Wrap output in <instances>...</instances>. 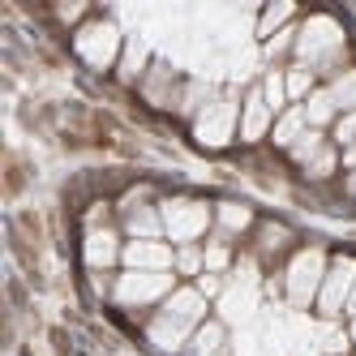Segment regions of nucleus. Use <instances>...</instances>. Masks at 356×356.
Returning <instances> with one entry per match:
<instances>
[{
    "label": "nucleus",
    "instance_id": "4be33fe9",
    "mask_svg": "<svg viewBox=\"0 0 356 356\" xmlns=\"http://www.w3.org/2000/svg\"><path fill=\"white\" fill-rule=\"evenodd\" d=\"M207 266H211V275H219V270L227 266V245H223V241H211V245H207Z\"/></svg>",
    "mask_w": 356,
    "mask_h": 356
},
{
    "label": "nucleus",
    "instance_id": "f3484780",
    "mask_svg": "<svg viewBox=\"0 0 356 356\" xmlns=\"http://www.w3.org/2000/svg\"><path fill=\"white\" fill-rule=\"evenodd\" d=\"M284 82H288V99L314 95V73H309V69H288V73H284Z\"/></svg>",
    "mask_w": 356,
    "mask_h": 356
},
{
    "label": "nucleus",
    "instance_id": "f257e3e1",
    "mask_svg": "<svg viewBox=\"0 0 356 356\" xmlns=\"http://www.w3.org/2000/svg\"><path fill=\"white\" fill-rule=\"evenodd\" d=\"M352 288H356V262H352V258H335V266H330V275L322 279V292H318L322 314L335 318L339 309H348Z\"/></svg>",
    "mask_w": 356,
    "mask_h": 356
},
{
    "label": "nucleus",
    "instance_id": "6e6552de",
    "mask_svg": "<svg viewBox=\"0 0 356 356\" xmlns=\"http://www.w3.org/2000/svg\"><path fill=\"white\" fill-rule=\"evenodd\" d=\"M305 129H309V120H305V108L292 104L288 112H279V120H275V129H270V134H275V146H288V150H292V146L300 142Z\"/></svg>",
    "mask_w": 356,
    "mask_h": 356
},
{
    "label": "nucleus",
    "instance_id": "7c9ffc66",
    "mask_svg": "<svg viewBox=\"0 0 356 356\" xmlns=\"http://www.w3.org/2000/svg\"><path fill=\"white\" fill-rule=\"evenodd\" d=\"M215 356H227V352H215Z\"/></svg>",
    "mask_w": 356,
    "mask_h": 356
},
{
    "label": "nucleus",
    "instance_id": "6ab92c4d",
    "mask_svg": "<svg viewBox=\"0 0 356 356\" xmlns=\"http://www.w3.org/2000/svg\"><path fill=\"white\" fill-rule=\"evenodd\" d=\"M330 95H335L339 108H352V112H356V73H343V78L330 86Z\"/></svg>",
    "mask_w": 356,
    "mask_h": 356
},
{
    "label": "nucleus",
    "instance_id": "ddd939ff",
    "mask_svg": "<svg viewBox=\"0 0 356 356\" xmlns=\"http://www.w3.org/2000/svg\"><path fill=\"white\" fill-rule=\"evenodd\" d=\"M322 150H326V138H322V129H305V134H300V142L288 150V155H292L296 163H305V168H309V163L322 155Z\"/></svg>",
    "mask_w": 356,
    "mask_h": 356
},
{
    "label": "nucleus",
    "instance_id": "9b49d317",
    "mask_svg": "<svg viewBox=\"0 0 356 356\" xmlns=\"http://www.w3.org/2000/svg\"><path fill=\"white\" fill-rule=\"evenodd\" d=\"M227 129H232V108L219 104V108H207V116L197 124V138L202 142H227Z\"/></svg>",
    "mask_w": 356,
    "mask_h": 356
},
{
    "label": "nucleus",
    "instance_id": "dca6fc26",
    "mask_svg": "<svg viewBox=\"0 0 356 356\" xmlns=\"http://www.w3.org/2000/svg\"><path fill=\"white\" fill-rule=\"evenodd\" d=\"M129 232H134L138 241H155V236L163 232V219H159L155 211H138V215H129Z\"/></svg>",
    "mask_w": 356,
    "mask_h": 356
},
{
    "label": "nucleus",
    "instance_id": "412c9836",
    "mask_svg": "<svg viewBox=\"0 0 356 356\" xmlns=\"http://www.w3.org/2000/svg\"><path fill=\"white\" fill-rule=\"evenodd\" d=\"M335 163H339V155H335V146H326L322 150V155L309 163V168H305V172H309V176H330V172H335Z\"/></svg>",
    "mask_w": 356,
    "mask_h": 356
},
{
    "label": "nucleus",
    "instance_id": "a878e982",
    "mask_svg": "<svg viewBox=\"0 0 356 356\" xmlns=\"http://www.w3.org/2000/svg\"><path fill=\"white\" fill-rule=\"evenodd\" d=\"M197 292H202V296H219V292H223V279H219V275H202V279H197Z\"/></svg>",
    "mask_w": 356,
    "mask_h": 356
},
{
    "label": "nucleus",
    "instance_id": "cd10ccee",
    "mask_svg": "<svg viewBox=\"0 0 356 356\" xmlns=\"http://www.w3.org/2000/svg\"><path fill=\"white\" fill-rule=\"evenodd\" d=\"M348 193H356V172H352V176H348Z\"/></svg>",
    "mask_w": 356,
    "mask_h": 356
},
{
    "label": "nucleus",
    "instance_id": "f8f14e48",
    "mask_svg": "<svg viewBox=\"0 0 356 356\" xmlns=\"http://www.w3.org/2000/svg\"><path fill=\"white\" fill-rule=\"evenodd\" d=\"M223 352V326L219 322H207V326H197V335H193V348L189 356H215Z\"/></svg>",
    "mask_w": 356,
    "mask_h": 356
},
{
    "label": "nucleus",
    "instance_id": "c85d7f7f",
    "mask_svg": "<svg viewBox=\"0 0 356 356\" xmlns=\"http://www.w3.org/2000/svg\"><path fill=\"white\" fill-rule=\"evenodd\" d=\"M348 314H356V288H352V300H348Z\"/></svg>",
    "mask_w": 356,
    "mask_h": 356
},
{
    "label": "nucleus",
    "instance_id": "423d86ee",
    "mask_svg": "<svg viewBox=\"0 0 356 356\" xmlns=\"http://www.w3.org/2000/svg\"><path fill=\"white\" fill-rule=\"evenodd\" d=\"M266 129H275V112L266 108L262 90H249L245 112H241V138L245 142H258V138H266Z\"/></svg>",
    "mask_w": 356,
    "mask_h": 356
},
{
    "label": "nucleus",
    "instance_id": "b1692460",
    "mask_svg": "<svg viewBox=\"0 0 356 356\" xmlns=\"http://www.w3.org/2000/svg\"><path fill=\"white\" fill-rule=\"evenodd\" d=\"M335 138H339L343 146H352V142H356V112L339 116V124H335Z\"/></svg>",
    "mask_w": 356,
    "mask_h": 356
},
{
    "label": "nucleus",
    "instance_id": "20e7f679",
    "mask_svg": "<svg viewBox=\"0 0 356 356\" xmlns=\"http://www.w3.org/2000/svg\"><path fill=\"white\" fill-rule=\"evenodd\" d=\"M207 223H211V215H207V207H197V202H168V207H163V227L176 241L197 236Z\"/></svg>",
    "mask_w": 356,
    "mask_h": 356
},
{
    "label": "nucleus",
    "instance_id": "c756f323",
    "mask_svg": "<svg viewBox=\"0 0 356 356\" xmlns=\"http://www.w3.org/2000/svg\"><path fill=\"white\" fill-rule=\"evenodd\" d=\"M352 339H356V322H352Z\"/></svg>",
    "mask_w": 356,
    "mask_h": 356
},
{
    "label": "nucleus",
    "instance_id": "4468645a",
    "mask_svg": "<svg viewBox=\"0 0 356 356\" xmlns=\"http://www.w3.org/2000/svg\"><path fill=\"white\" fill-rule=\"evenodd\" d=\"M262 99H266V108L279 116V112H288V82H284V73H266V82H262Z\"/></svg>",
    "mask_w": 356,
    "mask_h": 356
},
{
    "label": "nucleus",
    "instance_id": "39448f33",
    "mask_svg": "<svg viewBox=\"0 0 356 356\" xmlns=\"http://www.w3.org/2000/svg\"><path fill=\"white\" fill-rule=\"evenodd\" d=\"M172 288V275H163V270H129L120 279V288H116V296L120 300H155V296H163Z\"/></svg>",
    "mask_w": 356,
    "mask_h": 356
},
{
    "label": "nucleus",
    "instance_id": "393cba45",
    "mask_svg": "<svg viewBox=\"0 0 356 356\" xmlns=\"http://www.w3.org/2000/svg\"><path fill=\"white\" fill-rule=\"evenodd\" d=\"M142 65V43H129V56H124V69H120V78H134Z\"/></svg>",
    "mask_w": 356,
    "mask_h": 356
},
{
    "label": "nucleus",
    "instance_id": "f03ea898",
    "mask_svg": "<svg viewBox=\"0 0 356 356\" xmlns=\"http://www.w3.org/2000/svg\"><path fill=\"white\" fill-rule=\"evenodd\" d=\"M318 292H322V253L305 249V253H296V262L288 270V296H292V305H309Z\"/></svg>",
    "mask_w": 356,
    "mask_h": 356
},
{
    "label": "nucleus",
    "instance_id": "1a4fd4ad",
    "mask_svg": "<svg viewBox=\"0 0 356 356\" xmlns=\"http://www.w3.org/2000/svg\"><path fill=\"white\" fill-rule=\"evenodd\" d=\"M120 253H124V249L116 245V232H108V227H104V232H90V236H86V262H90V266H112Z\"/></svg>",
    "mask_w": 356,
    "mask_h": 356
},
{
    "label": "nucleus",
    "instance_id": "5701e85b",
    "mask_svg": "<svg viewBox=\"0 0 356 356\" xmlns=\"http://www.w3.org/2000/svg\"><path fill=\"white\" fill-rule=\"evenodd\" d=\"M292 39H296V31H292V26H284V31H279V35L266 43V56H284L288 47H292Z\"/></svg>",
    "mask_w": 356,
    "mask_h": 356
},
{
    "label": "nucleus",
    "instance_id": "0eeeda50",
    "mask_svg": "<svg viewBox=\"0 0 356 356\" xmlns=\"http://www.w3.org/2000/svg\"><path fill=\"white\" fill-rule=\"evenodd\" d=\"M120 258L129 262L134 270H138V266H150V270H168V266L176 262V258H172V249H163L159 241H134L129 249L120 253Z\"/></svg>",
    "mask_w": 356,
    "mask_h": 356
},
{
    "label": "nucleus",
    "instance_id": "bb28decb",
    "mask_svg": "<svg viewBox=\"0 0 356 356\" xmlns=\"http://www.w3.org/2000/svg\"><path fill=\"white\" fill-rule=\"evenodd\" d=\"M339 159H343V168H356V142L343 146V155H339Z\"/></svg>",
    "mask_w": 356,
    "mask_h": 356
},
{
    "label": "nucleus",
    "instance_id": "aec40b11",
    "mask_svg": "<svg viewBox=\"0 0 356 356\" xmlns=\"http://www.w3.org/2000/svg\"><path fill=\"white\" fill-rule=\"evenodd\" d=\"M219 223L232 227V232H241V227H249V211L245 207H232V202H223V207H219Z\"/></svg>",
    "mask_w": 356,
    "mask_h": 356
},
{
    "label": "nucleus",
    "instance_id": "2eb2a0df",
    "mask_svg": "<svg viewBox=\"0 0 356 356\" xmlns=\"http://www.w3.org/2000/svg\"><path fill=\"white\" fill-rule=\"evenodd\" d=\"M292 13H296L292 5H270V9L262 13V22H258V39L270 43V39L279 35V26H284V22H292Z\"/></svg>",
    "mask_w": 356,
    "mask_h": 356
},
{
    "label": "nucleus",
    "instance_id": "9d476101",
    "mask_svg": "<svg viewBox=\"0 0 356 356\" xmlns=\"http://www.w3.org/2000/svg\"><path fill=\"white\" fill-rule=\"evenodd\" d=\"M335 112H339V104H335V95H330V86H322V90H314L309 99H305V120H309V129L330 124Z\"/></svg>",
    "mask_w": 356,
    "mask_h": 356
},
{
    "label": "nucleus",
    "instance_id": "7ed1b4c3",
    "mask_svg": "<svg viewBox=\"0 0 356 356\" xmlns=\"http://www.w3.org/2000/svg\"><path fill=\"white\" fill-rule=\"evenodd\" d=\"M116 47H120V35H116V26H108V22H95V26H86V31L78 35V52H82L95 69L112 65V60H116Z\"/></svg>",
    "mask_w": 356,
    "mask_h": 356
},
{
    "label": "nucleus",
    "instance_id": "a211bd4d",
    "mask_svg": "<svg viewBox=\"0 0 356 356\" xmlns=\"http://www.w3.org/2000/svg\"><path fill=\"white\" fill-rule=\"evenodd\" d=\"M202 266H207V249H197V245H185L181 253H176V270H185V275H197Z\"/></svg>",
    "mask_w": 356,
    "mask_h": 356
}]
</instances>
